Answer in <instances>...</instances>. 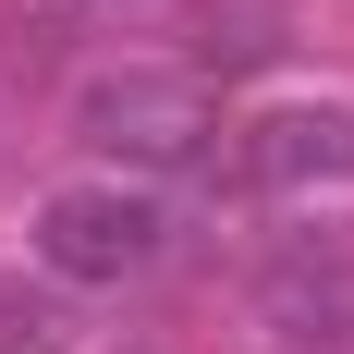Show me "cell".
I'll return each mask as SVG.
<instances>
[{
  "label": "cell",
  "mask_w": 354,
  "mask_h": 354,
  "mask_svg": "<svg viewBox=\"0 0 354 354\" xmlns=\"http://www.w3.org/2000/svg\"><path fill=\"white\" fill-rule=\"evenodd\" d=\"M281 37H293V0H196V62L208 73L281 62Z\"/></svg>",
  "instance_id": "5"
},
{
  "label": "cell",
  "mask_w": 354,
  "mask_h": 354,
  "mask_svg": "<svg viewBox=\"0 0 354 354\" xmlns=\"http://www.w3.org/2000/svg\"><path fill=\"white\" fill-rule=\"evenodd\" d=\"M245 171L269 196H330L354 183V98H281L269 122H245Z\"/></svg>",
  "instance_id": "3"
},
{
  "label": "cell",
  "mask_w": 354,
  "mask_h": 354,
  "mask_svg": "<svg viewBox=\"0 0 354 354\" xmlns=\"http://www.w3.org/2000/svg\"><path fill=\"white\" fill-rule=\"evenodd\" d=\"M25 245H37V269H49V281H73V293H122V281H147V269H159L171 220H159V196H135L122 171H98V183H49Z\"/></svg>",
  "instance_id": "2"
},
{
  "label": "cell",
  "mask_w": 354,
  "mask_h": 354,
  "mask_svg": "<svg viewBox=\"0 0 354 354\" xmlns=\"http://www.w3.org/2000/svg\"><path fill=\"white\" fill-rule=\"evenodd\" d=\"M0 354H73V306H62V293L0 281Z\"/></svg>",
  "instance_id": "6"
},
{
  "label": "cell",
  "mask_w": 354,
  "mask_h": 354,
  "mask_svg": "<svg viewBox=\"0 0 354 354\" xmlns=\"http://www.w3.org/2000/svg\"><path fill=\"white\" fill-rule=\"evenodd\" d=\"M73 135L98 147L110 171H196L208 135H220V110H208V73L122 62V73H86L73 86Z\"/></svg>",
  "instance_id": "1"
},
{
  "label": "cell",
  "mask_w": 354,
  "mask_h": 354,
  "mask_svg": "<svg viewBox=\"0 0 354 354\" xmlns=\"http://www.w3.org/2000/svg\"><path fill=\"white\" fill-rule=\"evenodd\" d=\"M49 12H147V0H49Z\"/></svg>",
  "instance_id": "7"
},
{
  "label": "cell",
  "mask_w": 354,
  "mask_h": 354,
  "mask_svg": "<svg viewBox=\"0 0 354 354\" xmlns=\"http://www.w3.org/2000/svg\"><path fill=\"white\" fill-rule=\"evenodd\" d=\"M269 318L306 330V342H342V330H354V269L318 257V245H293L281 269H269Z\"/></svg>",
  "instance_id": "4"
}]
</instances>
